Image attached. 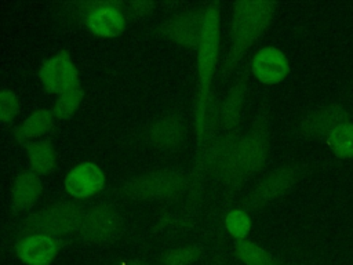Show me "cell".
Listing matches in <instances>:
<instances>
[{"mask_svg":"<svg viewBox=\"0 0 353 265\" xmlns=\"http://www.w3.org/2000/svg\"><path fill=\"white\" fill-rule=\"evenodd\" d=\"M269 142L270 124L268 116L261 113L251 130L230 145L218 173L222 182L229 188H237L256 174L266 161Z\"/></svg>","mask_w":353,"mask_h":265,"instance_id":"cell-1","label":"cell"},{"mask_svg":"<svg viewBox=\"0 0 353 265\" xmlns=\"http://www.w3.org/2000/svg\"><path fill=\"white\" fill-rule=\"evenodd\" d=\"M120 265H148L145 261H142V259H135V258H132V259H127V261H124V262H121Z\"/></svg>","mask_w":353,"mask_h":265,"instance_id":"cell-26","label":"cell"},{"mask_svg":"<svg viewBox=\"0 0 353 265\" xmlns=\"http://www.w3.org/2000/svg\"><path fill=\"white\" fill-rule=\"evenodd\" d=\"M43 190L41 181L33 171L21 173L12 188V208L15 213H22L30 208Z\"/></svg>","mask_w":353,"mask_h":265,"instance_id":"cell-15","label":"cell"},{"mask_svg":"<svg viewBox=\"0 0 353 265\" xmlns=\"http://www.w3.org/2000/svg\"><path fill=\"white\" fill-rule=\"evenodd\" d=\"M225 226L236 240H244L251 230V218L244 210L236 208L226 215Z\"/></svg>","mask_w":353,"mask_h":265,"instance_id":"cell-24","label":"cell"},{"mask_svg":"<svg viewBox=\"0 0 353 265\" xmlns=\"http://www.w3.org/2000/svg\"><path fill=\"white\" fill-rule=\"evenodd\" d=\"M219 8L210 4L203 12V26L199 40L197 70H199V97H197V138L201 142L204 134L205 109L210 97V86L215 72L219 51Z\"/></svg>","mask_w":353,"mask_h":265,"instance_id":"cell-3","label":"cell"},{"mask_svg":"<svg viewBox=\"0 0 353 265\" xmlns=\"http://www.w3.org/2000/svg\"><path fill=\"white\" fill-rule=\"evenodd\" d=\"M201 247L196 244H186L165 251L161 257V262L163 265H192L201 257Z\"/></svg>","mask_w":353,"mask_h":265,"instance_id":"cell-23","label":"cell"},{"mask_svg":"<svg viewBox=\"0 0 353 265\" xmlns=\"http://www.w3.org/2000/svg\"><path fill=\"white\" fill-rule=\"evenodd\" d=\"M203 26V14H186L172 21L168 28L170 36L186 47H197Z\"/></svg>","mask_w":353,"mask_h":265,"instance_id":"cell-16","label":"cell"},{"mask_svg":"<svg viewBox=\"0 0 353 265\" xmlns=\"http://www.w3.org/2000/svg\"><path fill=\"white\" fill-rule=\"evenodd\" d=\"M81 99H83V88L80 83H77L74 87H72L70 90L59 95V98L55 101V105L52 108V115L61 120L69 119L77 110Z\"/></svg>","mask_w":353,"mask_h":265,"instance_id":"cell-22","label":"cell"},{"mask_svg":"<svg viewBox=\"0 0 353 265\" xmlns=\"http://www.w3.org/2000/svg\"><path fill=\"white\" fill-rule=\"evenodd\" d=\"M123 226V218L116 208L94 206L84 210L76 232L87 243L109 244L121 236Z\"/></svg>","mask_w":353,"mask_h":265,"instance_id":"cell-6","label":"cell"},{"mask_svg":"<svg viewBox=\"0 0 353 265\" xmlns=\"http://www.w3.org/2000/svg\"><path fill=\"white\" fill-rule=\"evenodd\" d=\"M26 156L30 170L37 175L50 173L55 166V150L48 141H33L26 146Z\"/></svg>","mask_w":353,"mask_h":265,"instance_id":"cell-18","label":"cell"},{"mask_svg":"<svg viewBox=\"0 0 353 265\" xmlns=\"http://www.w3.org/2000/svg\"><path fill=\"white\" fill-rule=\"evenodd\" d=\"M234 254L245 265H283L265 248L247 240L236 242Z\"/></svg>","mask_w":353,"mask_h":265,"instance_id":"cell-20","label":"cell"},{"mask_svg":"<svg viewBox=\"0 0 353 265\" xmlns=\"http://www.w3.org/2000/svg\"><path fill=\"white\" fill-rule=\"evenodd\" d=\"M84 210L69 202L57 203L32 214L21 226L22 233H41L52 237L76 232Z\"/></svg>","mask_w":353,"mask_h":265,"instance_id":"cell-5","label":"cell"},{"mask_svg":"<svg viewBox=\"0 0 353 265\" xmlns=\"http://www.w3.org/2000/svg\"><path fill=\"white\" fill-rule=\"evenodd\" d=\"M252 73L265 84H277L290 73L287 57L276 47H265L252 58Z\"/></svg>","mask_w":353,"mask_h":265,"instance_id":"cell-12","label":"cell"},{"mask_svg":"<svg viewBox=\"0 0 353 265\" xmlns=\"http://www.w3.org/2000/svg\"><path fill=\"white\" fill-rule=\"evenodd\" d=\"M19 102L17 95L10 90H0V121L10 123L17 116Z\"/></svg>","mask_w":353,"mask_h":265,"instance_id":"cell-25","label":"cell"},{"mask_svg":"<svg viewBox=\"0 0 353 265\" xmlns=\"http://www.w3.org/2000/svg\"><path fill=\"white\" fill-rule=\"evenodd\" d=\"M185 137L183 120L178 116H167L157 120L149 131V142L152 146L165 150L178 146Z\"/></svg>","mask_w":353,"mask_h":265,"instance_id":"cell-14","label":"cell"},{"mask_svg":"<svg viewBox=\"0 0 353 265\" xmlns=\"http://www.w3.org/2000/svg\"><path fill=\"white\" fill-rule=\"evenodd\" d=\"M84 21L90 32L101 37H116L125 29V17L109 3L94 4L87 11Z\"/></svg>","mask_w":353,"mask_h":265,"instance_id":"cell-11","label":"cell"},{"mask_svg":"<svg viewBox=\"0 0 353 265\" xmlns=\"http://www.w3.org/2000/svg\"><path fill=\"white\" fill-rule=\"evenodd\" d=\"M188 188V177L175 170H161L135 177L124 186L132 200L156 202L179 196Z\"/></svg>","mask_w":353,"mask_h":265,"instance_id":"cell-4","label":"cell"},{"mask_svg":"<svg viewBox=\"0 0 353 265\" xmlns=\"http://www.w3.org/2000/svg\"><path fill=\"white\" fill-rule=\"evenodd\" d=\"M105 184V174L99 166L84 161L74 166L65 177V189L76 199H85L98 193Z\"/></svg>","mask_w":353,"mask_h":265,"instance_id":"cell-10","label":"cell"},{"mask_svg":"<svg viewBox=\"0 0 353 265\" xmlns=\"http://www.w3.org/2000/svg\"><path fill=\"white\" fill-rule=\"evenodd\" d=\"M328 146L332 152L342 159H352L353 157V121H343L338 127H335L328 138Z\"/></svg>","mask_w":353,"mask_h":265,"instance_id":"cell-21","label":"cell"},{"mask_svg":"<svg viewBox=\"0 0 353 265\" xmlns=\"http://www.w3.org/2000/svg\"><path fill=\"white\" fill-rule=\"evenodd\" d=\"M54 126V115L47 109L33 112L19 127L18 137L21 139H33L48 132Z\"/></svg>","mask_w":353,"mask_h":265,"instance_id":"cell-19","label":"cell"},{"mask_svg":"<svg viewBox=\"0 0 353 265\" xmlns=\"http://www.w3.org/2000/svg\"><path fill=\"white\" fill-rule=\"evenodd\" d=\"M347 121V112L336 105L320 108L309 113L298 126V131L303 137H321L330 135V132Z\"/></svg>","mask_w":353,"mask_h":265,"instance_id":"cell-13","label":"cell"},{"mask_svg":"<svg viewBox=\"0 0 353 265\" xmlns=\"http://www.w3.org/2000/svg\"><path fill=\"white\" fill-rule=\"evenodd\" d=\"M272 1H237L233 6L232 46L228 55V72L239 63L248 48L266 32L274 17Z\"/></svg>","mask_w":353,"mask_h":265,"instance_id":"cell-2","label":"cell"},{"mask_svg":"<svg viewBox=\"0 0 353 265\" xmlns=\"http://www.w3.org/2000/svg\"><path fill=\"white\" fill-rule=\"evenodd\" d=\"M245 92H247L245 80H241L233 87V90L225 98L219 109V126L223 130H233L239 124L241 110L244 106Z\"/></svg>","mask_w":353,"mask_h":265,"instance_id":"cell-17","label":"cell"},{"mask_svg":"<svg viewBox=\"0 0 353 265\" xmlns=\"http://www.w3.org/2000/svg\"><path fill=\"white\" fill-rule=\"evenodd\" d=\"M298 173L291 166H281L272 171L250 195L245 206L250 208H262L263 206L273 203L285 195H288L295 186Z\"/></svg>","mask_w":353,"mask_h":265,"instance_id":"cell-7","label":"cell"},{"mask_svg":"<svg viewBox=\"0 0 353 265\" xmlns=\"http://www.w3.org/2000/svg\"><path fill=\"white\" fill-rule=\"evenodd\" d=\"M39 79L47 91L59 95L79 83L77 69L66 51H61L46 61L40 68Z\"/></svg>","mask_w":353,"mask_h":265,"instance_id":"cell-8","label":"cell"},{"mask_svg":"<svg viewBox=\"0 0 353 265\" xmlns=\"http://www.w3.org/2000/svg\"><path fill=\"white\" fill-rule=\"evenodd\" d=\"M58 251L57 237L41 233L26 235L15 246V254L25 265H51Z\"/></svg>","mask_w":353,"mask_h":265,"instance_id":"cell-9","label":"cell"}]
</instances>
